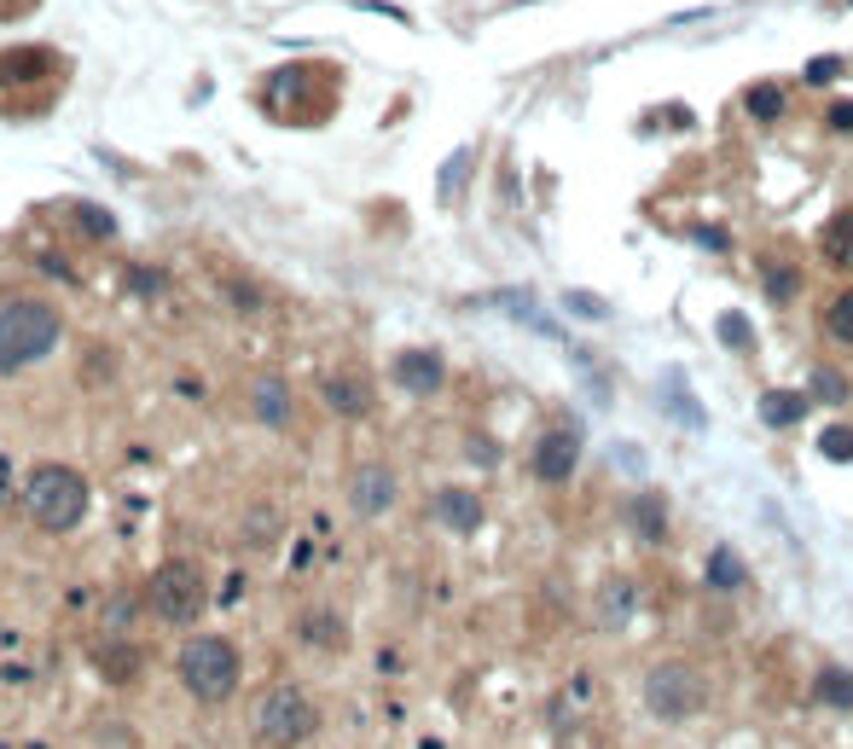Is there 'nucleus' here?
Listing matches in <instances>:
<instances>
[{
    "mask_svg": "<svg viewBox=\"0 0 853 749\" xmlns=\"http://www.w3.org/2000/svg\"><path fill=\"white\" fill-rule=\"evenodd\" d=\"M65 337V320H58L53 302L41 297H7L0 302V378H18L35 360H47Z\"/></svg>",
    "mask_w": 853,
    "mask_h": 749,
    "instance_id": "1",
    "label": "nucleus"
},
{
    "mask_svg": "<svg viewBox=\"0 0 853 749\" xmlns=\"http://www.w3.org/2000/svg\"><path fill=\"white\" fill-rule=\"evenodd\" d=\"M88 477L70 471V465H35L30 482H24V512L41 523L47 535H70L88 523Z\"/></svg>",
    "mask_w": 853,
    "mask_h": 749,
    "instance_id": "2",
    "label": "nucleus"
},
{
    "mask_svg": "<svg viewBox=\"0 0 853 749\" xmlns=\"http://www.w3.org/2000/svg\"><path fill=\"white\" fill-rule=\"evenodd\" d=\"M708 697H715V692H708V674H703L697 662H680V657L650 662L644 680H639L644 715L662 720V726H680V720H691V715H703Z\"/></svg>",
    "mask_w": 853,
    "mask_h": 749,
    "instance_id": "3",
    "label": "nucleus"
},
{
    "mask_svg": "<svg viewBox=\"0 0 853 749\" xmlns=\"http://www.w3.org/2000/svg\"><path fill=\"white\" fill-rule=\"evenodd\" d=\"M250 733L261 749H302L319 733V703L302 685H268L250 703Z\"/></svg>",
    "mask_w": 853,
    "mask_h": 749,
    "instance_id": "4",
    "label": "nucleus"
},
{
    "mask_svg": "<svg viewBox=\"0 0 853 749\" xmlns=\"http://www.w3.org/2000/svg\"><path fill=\"white\" fill-rule=\"evenodd\" d=\"M238 680H244V657H238V645L233 639H221V634H198L187 651H180V685L198 697V703H227L238 697Z\"/></svg>",
    "mask_w": 853,
    "mask_h": 749,
    "instance_id": "5",
    "label": "nucleus"
},
{
    "mask_svg": "<svg viewBox=\"0 0 853 749\" xmlns=\"http://www.w3.org/2000/svg\"><path fill=\"white\" fill-rule=\"evenodd\" d=\"M146 604L157 622L169 627H192L203 611H210V586H203V570L192 558H169L157 563V575L146 581Z\"/></svg>",
    "mask_w": 853,
    "mask_h": 749,
    "instance_id": "6",
    "label": "nucleus"
},
{
    "mask_svg": "<svg viewBox=\"0 0 853 749\" xmlns=\"http://www.w3.org/2000/svg\"><path fill=\"white\" fill-rule=\"evenodd\" d=\"M528 471H535V482H546V489H563V482L581 471V431H575V424H552V431H540L535 454H528Z\"/></svg>",
    "mask_w": 853,
    "mask_h": 749,
    "instance_id": "7",
    "label": "nucleus"
},
{
    "mask_svg": "<svg viewBox=\"0 0 853 749\" xmlns=\"http://www.w3.org/2000/svg\"><path fill=\"white\" fill-rule=\"evenodd\" d=\"M395 494H401V482H395V471L383 459H366L360 471L349 477V512L355 517H390Z\"/></svg>",
    "mask_w": 853,
    "mask_h": 749,
    "instance_id": "8",
    "label": "nucleus"
},
{
    "mask_svg": "<svg viewBox=\"0 0 853 749\" xmlns=\"http://www.w3.org/2000/svg\"><path fill=\"white\" fill-rule=\"evenodd\" d=\"M390 378L401 383L406 395H436L441 383H447V360L436 349H401L390 360Z\"/></svg>",
    "mask_w": 853,
    "mask_h": 749,
    "instance_id": "9",
    "label": "nucleus"
},
{
    "mask_svg": "<svg viewBox=\"0 0 853 749\" xmlns=\"http://www.w3.org/2000/svg\"><path fill=\"white\" fill-rule=\"evenodd\" d=\"M621 523L633 529L639 546H662L667 529H674V517H667V500H662L656 489H644V494L627 500V505H621Z\"/></svg>",
    "mask_w": 853,
    "mask_h": 749,
    "instance_id": "10",
    "label": "nucleus"
},
{
    "mask_svg": "<svg viewBox=\"0 0 853 749\" xmlns=\"http://www.w3.org/2000/svg\"><path fill=\"white\" fill-rule=\"evenodd\" d=\"M430 517L441 523L447 535H476L482 517H487V505H482L471 489H436V494H430Z\"/></svg>",
    "mask_w": 853,
    "mask_h": 749,
    "instance_id": "11",
    "label": "nucleus"
},
{
    "mask_svg": "<svg viewBox=\"0 0 853 749\" xmlns=\"http://www.w3.org/2000/svg\"><path fill=\"white\" fill-rule=\"evenodd\" d=\"M296 639L308 645V651H343V645H349V627H343L337 604H308V611L296 616Z\"/></svg>",
    "mask_w": 853,
    "mask_h": 749,
    "instance_id": "12",
    "label": "nucleus"
},
{
    "mask_svg": "<svg viewBox=\"0 0 853 749\" xmlns=\"http://www.w3.org/2000/svg\"><path fill=\"white\" fill-rule=\"evenodd\" d=\"M319 395H325V407H332L337 418H366V413H372V383H366L360 372H332L319 383Z\"/></svg>",
    "mask_w": 853,
    "mask_h": 749,
    "instance_id": "13",
    "label": "nucleus"
},
{
    "mask_svg": "<svg viewBox=\"0 0 853 749\" xmlns=\"http://www.w3.org/2000/svg\"><path fill=\"white\" fill-rule=\"evenodd\" d=\"M250 413H256L261 424H273V431H284V424L296 418V407H291V383H284L279 372H261V378L250 383Z\"/></svg>",
    "mask_w": 853,
    "mask_h": 749,
    "instance_id": "14",
    "label": "nucleus"
},
{
    "mask_svg": "<svg viewBox=\"0 0 853 749\" xmlns=\"http://www.w3.org/2000/svg\"><path fill=\"white\" fill-rule=\"evenodd\" d=\"M633 611H639V581L633 575H609L598 586V622L604 627H627V622H633Z\"/></svg>",
    "mask_w": 853,
    "mask_h": 749,
    "instance_id": "15",
    "label": "nucleus"
},
{
    "mask_svg": "<svg viewBox=\"0 0 853 749\" xmlns=\"http://www.w3.org/2000/svg\"><path fill=\"white\" fill-rule=\"evenodd\" d=\"M807 407H812V395H801V390H766L755 401V413H761L766 431H789V424H801Z\"/></svg>",
    "mask_w": 853,
    "mask_h": 749,
    "instance_id": "16",
    "label": "nucleus"
},
{
    "mask_svg": "<svg viewBox=\"0 0 853 749\" xmlns=\"http://www.w3.org/2000/svg\"><path fill=\"white\" fill-rule=\"evenodd\" d=\"M761 286H766V302H778V309H784V302H796V291L807 286V279H801L796 261H784V256H761Z\"/></svg>",
    "mask_w": 853,
    "mask_h": 749,
    "instance_id": "17",
    "label": "nucleus"
},
{
    "mask_svg": "<svg viewBox=\"0 0 853 749\" xmlns=\"http://www.w3.org/2000/svg\"><path fill=\"white\" fill-rule=\"evenodd\" d=\"M819 250H824V261H830V268H837V273H853V215H848V210L824 221V233H819Z\"/></svg>",
    "mask_w": 853,
    "mask_h": 749,
    "instance_id": "18",
    "label": "nucleus"
},
{
    "mask_svg": "<svg viewBox=\"0 0 853 749\" xmlns=\"http://www.w3.org/2000/svg\"><path fill=\"white\" fill-rule=\"evenodd\" d=\"M703 581L715 586V593H738V586L749 581V570H743V558L731 552V546H715V552H708V563H703Z\"/></svg>",
    "mask_w": 853,
    "mask_h": 749,
    "instance_id": "19",
    "label": "nucleus"
},
{
    "mask_svg": "<svg viewBox=\"0 0 853 749\" xmlns=\"http://www.w3.org/2000/svg\"><path fill=\"white\" fill-rule=\"evenodd\" d=\"M819 332L837 343V349H853V291H837L824 302V314H819Z\"/></svg>",
    "mask_w": 853,
    "mask_h": 749,
    "instance_id": "20",
    "label": "nucleus"
},
{
    "mask_svg": "<svg viewBox=\"0 0 853 749\" xmlns=\"http://www.w3.org/2000/svg\"><path fill=\"white\" fill-rule=\"evenodd\" d=\"M812 697H819L824 708H853V674L837 662H824L819 674H812Z\"/></svg>",
    "mask_w": 853,
    "mask_h": 749,
    "instance_id": "21",
    "label": "nucleus"
},
{
    "mask_svg": "<svg viewBox=\"0 0 853 749\" xmlns=\"http://www.w3.org/2000/svg\"><path fill=\"white\" fill-rule=\"evenodd\" d=\"M743 116H749V123H778V116H784V88L778 82L743 88Z\"/></svg>",
    "mask_w": 853,
    "mask_h": 749,
    "instance_id": "22",
    "label": "nucleus"
},
{
    "mask_svg": "<svg viewBox=\"0 0 853 749\" xmlns=\"http://www.w3.org/2000/svg\"><path fill=\"white\" fill-rule=\"evenodd\" d=\"M662 401L680 413L685 431H703V424H708V418H703V407L691 401V390H685V378H680V372H667V378H662Z\"/></svg>",
    "mask_w": 853,
    "mask_h": 749,
    "instance_id": "23",
    "label": "nucleus"
},
{
    "mask_svg": "<svg viewBox=\"0 0 853 749\" xmlns=\"http://www.w3.org/2000/svg\"><path fill=\"white\" fill-rule=\"evenodd\" d=\"M812 395L830 401V407H842V401H848V378L837 367H812Z\"/></svg>",
    "mask_w": 853,
    "mask_h": 749,
    "instance_id": "24",
    "label": "nucleus"
},
{
    "mask_svg": "<svg viewBox=\"0 0 853 749\" xmlns=\"http://www.w3.org/2000/svg\"><path fill=\"white\" fill-rule=\"evenodd\" d=\"M819 454L837 459V465H848V459H853V424H830V431L819 436Z\"/></svg>",
    "mask_w": 853,
    "mask_h": 749,
    "instance_id": "25",
    "label": "nucleus"
},
{
    "mask_svg": "<svg viewBox=\"0 0 853 749\" xmlns=\"http://www.w3.org/2000/svg\"><path fill=\"white\" fill-rule=\"evenodd\" d=\"M842 70H848V58H837V53H830V58H812V65H807V88H830Z\"/></svg>",
    "mask_w": 853,
    "mask_h": 749,
    "instance_id": "26",
    "label": "nucleus"
},
{
    "mask_svg": "<svg viewBox=\"0 0 853 749\" xmlns=\"http://www.w3.org/2000/svg\"><path fill=\"white\" fill-rule=\"evenodd\" d=\"M720 343H726V349H749V320L738 309L720 314Z\"/></svg>",
    "mask_w": 853,
    "mask_h": 749,
    "instance_id": "27",
    "label": "nucleus"
},
{
    "mask_svg": "<svg viewBox=\"0 0 853 749\" xmlns=\"http://www.w3.org/2000/svg\"><path fill=\"white\" fill-rule=\"evenodd\" d=\"M824 123H830V134H853V99H837L824 111Z\"/></svg>",
    "mask_w": 853,
    "mask_h": 749,
    "instance_id": "28",
    "label": "nucleus"
},
{
    "mask_svg": "<svg viewBox=\"0 0 853 749\" xmlns=\"http://www.w3.org/2000/svg\"><path fill=\"white\" fill-rule=\"evenodd\" d=\"M558 749H604V738L586 733V726H569V733L558 738Z\"/></svg>",
    "mask_w": 853,
    "mask_h": 749,
    "instance_id": "29",
    "label": "nucleus"
},
{
    "mask_svg": "<svg viewBox=\"0 0 853 749\" xmlns=\"http://www.w3.org/2000/svg\"><path fill=\"white\" fill-rule=\"evenodd\" d=\"M691 238H697V245H703V250H715V256H720V250H731V238H726V227H697V233H691Z\"/></svg>",
    "mask_w": 853,
    "mask_h": 749,
    "instance_id": "30",
    "label": "nucleus"
},
{
    "mask_svg": "<svg viewBox=\"0 0 853 749\" xmlns=\"http://www.w3.org/2000/svg\"><path fill=\"white\" fill-rule=\"evenodd\" d=\"M569 309H575V314H593V320H604V314H609V302H598V297H581V291H575V297H569Z\"/></svg>",
    "mask_w": 853,
    "mask_h": 749,
    "instance_id": "31",
    "label": "nucleus"
},
{
    "mask_svg": "<svg viewBox=\"0 0 853 749\" xmlns=\"http://www.w3.org/2000/svg\"><path fill=\"white\" fill-rule=\"evenodd\" d=\"M128 279H134V291H146V297H151V291H162V273H151V268H134Z\"/></svg>",
    "mask_w": 853,
    "mask_h": 749,
    "instance_id": "32",
    "label": "nucleus"
}]
</instances>
